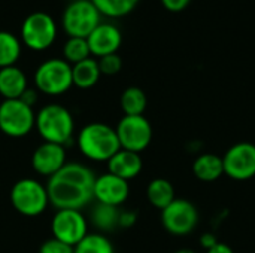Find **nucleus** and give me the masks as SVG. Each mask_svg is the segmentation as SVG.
I'll return each mask as SVG.
<instances>
[{
    "label": "nucleus",
    "mask_w": 255,
    "mask_h": 253,
    "mask_svg": "<svg viewBox=\"0 0 255 253\" xmlns=\"http://www.w3.org/2000/svg\"><path fill=\"white\" fill-rule=\"evenodd\" d=\"M96 174L81 163H66L46 183L49 204L57 210H81L94 200Z\"/></svg>",
    "instance_id": "obj_1"
},
{
    "label": "nucleus",
    "mask_w": 255,
    "mask_h": 253,
    "mask_svg": "<svg viewBox=\"0 0 255 253\" xmlns=\"http://www.w3.org/2000/svg\"><path fill=\"white\" fill-rule=\"evenodd\" d=\"M79 152L96 163H108L120 149L115 128L103 122H91L81 128L76 136Z\"/></svg>",
    "instance_id": "obj_2"
},
{
    "label": "nucleus",
    "mask_w": 255,
    "mask_h": 253,
    "mask_svg": "<svg viewBox=\"0 0 255 253\" xmlns=\"http://www.w3.org/2000/svg\"><path fill=\"white\" fill-rule=\"evenodd\" d=\"M34 127L43 142L57 143L66 148L73 140L75 121L70 110L61 104L51 103L43 106L36 115Z\"/></svg>",
    "instance_id": "obj_3"
},
{
    "label": "nucleus",
    "mask_w": 255,
    "mask_h": 253,
    "mask_svg": "<svg viewBox=\"0 0 255 253\" xmlns=\"http://www.w3.org/2000/svg\"><path fill=\"white\" fill-rule=\"evenodd\" d=\"M10 203L13 209L22 216H39L46 210L49 204L46 186H43L36 179H19L10 189Z\"/></svg>",
    "instance_id": "obj_4"
},
{
    "label": "nucleus",
    "mask_w": 255,
    "mask_h": 253,
    "mask_svg": "<svg viewBox=\"0 0 255 253\" xmlns=\"http://www.w3.org/2000/svg\"><path fill=\"white\" fill-rule=\"evenodd\" d=\"M36 89L45 95H61L73 86L72 66L63 58H49L34 72Z\"/></svg>",
    "instance_id": "obj_5"
},
{
    "label": "nucleus",
    "mask_w": 255,
    "mask_h": 253,
    "mask_svg": "<svg viewBox=\"0 0 255 253\" xmlns=\"http://www.w3.org/2000/svg\"><path fill=\"white\" fill-rule=\"evenodd\" d=\"M102 22V15L90 0H73L61 16V27L69 37L87 39Z\"/></svg>",
    "instance_id": "obj_6"
},
{
    "label": "nucleus",
    "mask_w": 255,
    "mask_h": 253,
    "mask_svg": "<svg viewBox=\"0 0 255 253\" xmlns=\"http://www.w3.org/2000/svg\"><path fill=\"white\" fill-rule=\"evenodd\" d=\"M57 39V22L46 12L30 13L21 25V43L40 52L52 46Z\"/></svg>",
    "instance_id": "obj_7"
},
{
    "label": "nucleus",
    "mask_w": 255,
    "mask_h": 253,
    "mask_svg": "<svg viewBox=\"0 0 255 253\" xmlns=\"http://www.w3.org/2000/svg\"><path fill=\"white\" fill-rule=\"evenodd\" d=\"M36 125V113L19 98L0 103V131L12 139L25 137Z\"/></svg>",
    "instance_id": "obj_8"
},
{
    "label": "nucleus",
    "mask_w": 255,
    "mask_h": 253,
    "mask_svg": "<svg viewBox=\"0 0 255 253\" xmlns=\"http://www.w3.org/2000/svg\"><path fill=\"white\" fill-rule=\"evenodd\" d=\"M121 149L140 154L152 142V125L143 116L124 115L115 127Z\"/></svg>",
    "instance_id": "obj_9"
},
{
    "label": "nucleus",
    "mask_w": 255,
    "mask_h": 253,
    "mask_svg": "<svg viewBox=\"0 0 255 253\" xmlns=\"http://www.w3.org/2000/svg\"><path fill=\"white\" fill-rule=\"evenodd\" d=\"M161 224L172 236H188L199 224L197 207L184 198H175L166 209L161 210Z\"/></svg>",
    "instance_id": "obj_10"
},
{
    "label": "nucleus",
    "mask_w": 255,
    "mask_h": 253,
    "mask_svg": "<svg viewBox=\"0 0 255 253\" xmlns=\"http://www.w3.org/2000/svg\"><path fill=\"white\" fill-rule=\"evenodd\" d=\"M224 174L233 180L244 182L255 176V145L251 142H239L232 145L221 157Z\"/></svg>",
    "instance_id": "obj_11"
},
{
    "label": "nucleus",
    "mask_w": 255,
    "mask_h": 253,
    "mask_svg": "<svg viewBox=\"0 0 255 253\" xmlns=\"http://www.w3.org/2000/svg\"><path fill=\"white\" fill-rule=\"evenodd\" d=\"M51 230L54 239L75 248L88 234V221L81 210L61 209L55 212Z\"/></svg>",
    "instance_id": "obj_12"
},
{
    "label": "nucleus",
    "mask_w": 255,
    "mask_h": 253,
    "mask_svg": "<svg viewBox=\"0 0 255 253\" xmlns=\"http://www.w3.org/2000/svg\"><path fill=\"white\" fill-rule=\"evenodd\" d=\"M93 194L97 203L120 207L130 195V185L127 180L108 171L96 177Z\"/></svg>",
    "instance_id": "obj_13"
},
{
    "label": "nucleus",
    "mask_w": 255,
    "mask_h": 253,
    "mask_svg": "<svg viewBox=\"0 0 255 253\" xmlns=\"http://www.w3.org/2000/svg\"><path fill=\"white\" fill-rule=\"evenodd\" d=\"M66 164V148L57 143L43 142L39 145L33 155H31V167L33 170L43 176V177H52L55 173H58Z\"/></svg>",
    "instance_id": "obj_14"
},
{
    "label": "nucleus",
    "mask_w": 255,
    "mask_h": 253,
    "mask_svg": "<svg viewBox=\"0 0 255 253\" xmlns=\"http://www.w3.org/2000/svg\"><path fill=\"white\" fill-rule=\"evenodd\" d=\"M87 43L91 55L100 58L109 54H117L123 43V34L117 25L100 22L87 37Z\"/></svg>",
    "instance_id": "obj_15"
},
{
    "label": "nucleus",
    "mask_w": 255,
    "mask_h": 253,
    "mask_svg": "<svg viewBox=\"0 0 255 253\" xmlns=\"http://www.w3.org/2000/svg\"><path fill=\"white\" fill-rule=\"evenodd\" d=\"M142 169H143V160L140 154L126 151V149H120L108 161V171L127 182L137 177Z\"/></svg>",
    "instance_id": "obj_16"
},
{
    "label": "nucleus",
    "mask_w": 255,
    "mask_h": 253,
    "mask_svg": "<svg viewBox=\"0 0 255 253\" xmlns=\"http://www.w3.org/2000/svg\"><path fill=\"white\" fill-rule=\"evenodd\" d=\"M28 88V81L25 73L16 67H3L0 69V95L3 100H16Z\"/></svg>",
    "instance_id": "obj_17"
},
{
    "label": "nucleus",
    "mask_w": 255,
    "mask_h": 253,
    "mask_svg": "<svg viewBox=\"0 0 255 253\" xmlns=\"http://www.w3.org/2000/svg\"><path fill=\"white\" fill-rule=\"evenodd\" d=\"M193 174L206 183L218 180L224 176L223 158L217 154H202L193 163Z\"/></svg>",
    "instance_id": "obj_18"
},
{
    "label": "nucleus",
    "mask_w": 255,
    "mask_h": 253,
    "mask_svg": "<svg viewBox=\"0 0 255 253\" xmlns=\"http://www.w3.org/2000/svg\"><path fill=\"white\" fill-rule=\"evenodd\" d=\"M100 76H102V73H100V69H99V63L93 57L72 66L73 86H76L79 89L93 88L99 82Z\"/></svg>",
    "instance_id": "obj_19"
},
{
    "label": "nucleus",
    "mask_w": 255,
    "mask_h": 253,
    "mask_svg": "<svg viewBox=\"0 0 255 253\" xmlns=\"http://www.w3.org/2000/svg\"><path fill=\"white\" fill-rule=\"evenodd\" d=\"M120 207L108 206V204H94L90 213L91 224L99 230V233H111L115 228H118L120 221Z\"/></svg>",
    "instance_id": "obj_20"
},
{
    "label": "nucleus",
    "mask_w": 255,
    "mask_h": 253,
    "mask_svg": "<svg viewBox=\"0 0 255 253\" xmlns=\"http://www.w3.org/2000/svg\"><path fill=\"white\" fill-rule=\"evenodd\" d=\"M146 197L151 206H154L158 210L166 209L175 198V188L167 179H154L149 182L146 188Z\"/></svg>",
    "instance_id": "obj_21"
},
{
    "label": "nucleus",
    "mask_w": 255,
    "mask_h": 253,
    "mask_svg": "<svg viewBox=\"0 0 255 253\" xmlns=\"http://www.w3.org/2000/svg\"><path fill=\"white\" fill-rule=\"evenodd\" d=\"M120 106L127 116L143 115L148 106V97L139 86H128L123 91L120 97Z\"/></svg>",
    "instance_id": "obj_22"
},
{
    "label": "nucleus",
    "mask_w": 255,
    "mask_h": 253,
    "mask_svg": "<svg viewBox=\"0 0 255 253\" xmlns=\"http://www.w3.org/2000/svg\"><path fill=\"white\" fill-rule=\"evenodd\" d=\"M22 43L15 34L0 30V69L15 66L21 57Z\"/></svg>",
    "instance_id": "obj_23"
},
{
    "label": "nucleus",
    "mask_w": 255,
    "mask_h": 253,
    "mask_svg": "<svg viewBox=\"0 0 255 253\" xmlns=\"http://www.w3.org/2000/svg\"><path fill=\"white\" fill-rule=\"evenodd\" d=\"M100 15L108 18H121L131 13L140 0H90Z\"/></svg>",
    "instance_id": "obj_24"
},
{
    "label": "nucleus",
    "mask_w": 255,
    "mask_h": 253,
    "mask_svg": "<svg viewBox=\"0 0 255 253\" xmlns=\"http://www.w3.org/2000/svg\"><path fill=\"white\" fill-rule=\"evenodd\" d=\"M73 251L75 253H115L111 240L102 233H88Z\"/></svg>",
    "instance_id": "obj_25"
},
{
    "label": "nucleus",
    "mask_w": 255,
    "mask_h": 253,
    "mask_svg": "<svg viewBox=\"0 0 255 253\" xmlns=\"http://www.w3.org/2000/svg\"><path fill=\"white\" fill-rule=\"evenodd\" d=\"M63 55L70 66L79 63V61H84L87 58L91 57V52H90V48H88V43H87V39H82V37H69L63 46Z\"/></svg>",
    "instance_id": "obj_26"
},
{
    "label": "nucleus",
    "mask_w": 255,
    "mask_h": 253,
    "mask_svg": "<svg viewBox=\"0 0 255 253\" xmlns=\"http://www.w3.org/2000/svg\"><path fill=\"white\" fill-rule=\"evenodd\" d=\"M97 63H99L100 73L106 75V76L117 75L123 67V60L118 54H109V55L100 57V58H97Z\"/></svg>",
    "instance_id": "obj_27"
},
{
    "label": "nucleus",
    "mask_w": 255,
    "mask_h": 253,
    "mask_svg": "<svg viewBox=\"0 0 255 253\" xmlns=\"http://www.w3.org/2000/svg\"><path fill=\"white\" fill-rule=\"evenodd\" d=\"M39 253H75V251H73V246L63 243L52 237L42 243Z\"/></svg>",
    "instance_id": "obj_28"
},
{
    "label": "nucleus",
    "mask_w": 255,
    "mask_h": 253,
    "mask_svg": "<svg viewBox=\"0 0 255 253\" xmlns=\"http://www.w3.org/2000/svg\"><path fill=\"white\" fill-rule=\"evenodd\" d=\"M160 1L166 10L173 12V13H179L185 10L191 3V0H160Z\"/></svg>",
    "instance_id": "obj_29"
},
{
    "label": "nucleus",
    "mask_w": 255,
    "mask_h": 253,
    "mask_svg": "<svg viewBox=\"0 0 255 253\" xmlns=\"http://www.w3.org/2000/svg\"><path fill=\"white\" fill-rule=\"evenodd\" d=\"M137 221V213L133 210H121L120 212V221L118 227L120 228H131Z\"/></svg>",
    "instance_id": "obj_30"
},
{
    "label": "nucleus",
    "mask_w": 255,
    "mask_h": 253,
    "mask_svg": "<svg viewBox=\"0 0 255 253\" xmlns=\"http://www.w3.org/2000/svg\"><path fill=\"white\" fill-rule=\"evenodd\" d=\"M19 100L24 101L27 106L33 107V106L37 103V91H36V89H31V88H27V89L24 91V94L19 97Z\"/></svg>",
    "instance_id": "obj_31"
},
{
    "label": "nucleus",
    "mask_w": 255,
    "mask_h": 253,
    "mask_svg": "<svg viewBox=\"0 0 255 253\" xmlns=\"http://www.w3.org/2000/svg\"><path fill=\"white\" fill-rule=\"evenodd\" d=\"M217 243H220L217 240V237L212 234V233H205L202 237H200V246L205 249V251H209L211 248H214Z\"/></svg>",
    "instance_id": "obj_32"
},
{
    "label": "nucleus",
    "mask_w": 255,
    "mask_h": 253,
    "mask_svg": "<svg viewBox=\"0 0 255 253\" xmlns=\"http://www.w3.org/2000/svg\"><path fill=\"white\" fill-rule=\"evenodd\" d=\"M205 253H235V252H233V249H232L229 245H226V243H217L214 248H211L209 251H206Z\"/></svg>",
    "instance_id": "obj_33"
},
{
    "label": "nucleus",
    "mask_w": 255,
    "mask_h": 253,
    "mask_svg": "<svg viewBox=\"0 0 255 253\" xmlns=\"http://www.w3.org/2000/svg\"><path fill=\"white\" fill-rule=\"evenodd\" d=\"M175 253H197L194 249H190V248H182V249H178Z\"/></svg>",
    "instance_id": "obj_34"
}]
</instances>
